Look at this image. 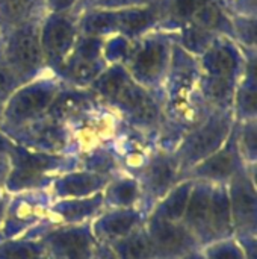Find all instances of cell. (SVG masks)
Returning <instances> with one entry per match:
<instances>
[{"mask_svg": "<svg viewBox=\"0 0 257 259\" xmlns=\"http://www.w3.org/2000/svg\"><path fill=\"white\" fill-rule=\"evenodd\" d=\"M74 3V0H50V8L55 11H64L70 8Z\"/></svg>", "mask_w": 257, "mask_h": 259, "instance_id": "37", "label": "cell"}, {"mask_svg": "<svg viewBox=\"0 0 257 259\" xmlns=\"http://www.w3.org/2000/svg\"><path fill=\"white\" fill-rule=\"evenodd\" d=\"M155 259H164V258H155Z\"/></svg>", "mask_w": 257, "mask_h": 259, "instance_id": "42", "label": "cell"}, {"mask_svg": "<svg viewBox=\"0 0 257 259\" xmlns=\"http://www.w3.org/2000/svg\"><path fill=\"white\" fill-rule=\"evenodd\" d=\"M136 179L141 187L139 208L148 215L153 206L186 178L180 171L173 152L156 147L142 170L136 175Z\"/></svg>", "mask_w": 257, "mask_h": 259, "instance_id": "5", "label": "cell"}, {"mask_svg": "<svg viewBox=\"0 0 257 259\" xmlns=\"http://www.w3.org/2000/svg\"><path fill=\"white\" fill-rule=\"evenodd\" d=\"M8 159L9 173L3 184V191L8 196L48 190L59 175L77 168L76 155L35 152L18 144H14L8 152Z\"/></svg>", "mask_w": 257, "mask_h": 259, "instance_id": "2", "label": "cell"}, {"mask_svg": "<svg viewBox=\"0 0 257 259\" xmlns=\"http://www.w3.org/2000/svg\"><path fill=\"white\" fill-rule=\"evenodd\" d=\"M53 202L55 199L48 190L24 191L8 196L0 225V241L15 238L39 240L47 232L50 206Z\"/></svg>", "mask_w": 257, "mask_h": 259, "instance_id": "3", "label": "cell"}, {"mask_svg": "<svg viewBox=\"0 0 257 259\" xmlns=\"http://www.w3.org/2000/svg\"><path fill=\"white\" fill-rule=\"evenodd\" d=\"M2 132L15 144L29 150L73 155L70 127L47 115H42L14 129H3Z\"/></svg>", "mask_w": 257, "mask_h": 259, "instance_id": "6", "label": "cell"}, {"mask_svg": "<svg viewBox=\"0 0 257 259\" xmlns=\"http://www.w3.org/2000/svg\"><path fill=\"white\" fill-rule=\"evenodd\" d=\"M112 178L97 175L92 171L74 168L59 175L48 187L55 200L61 199H83L98 193H103Z\"/></svg>", "mask_w": 257, "mask_h": 259, "instance_id": "15", "label": "cell"}, {"mask_svg": "<svg viewBox=\"0 0 257 259\" xmlns=\"http://www.w3.org/2000/svg\"><path fill=\"white\" fill-rule=\"evenodd\" d=\"M144 226L151 240L156 258L179 259L192 250L201 249L194 234L182 222L147 217Z\"/></svg>", "mask_w": 257, "mask_h": 259, "instance_id": "11", "label": "cell"}, {"mask_svg": "<svg viewBox=\"0 0 257 259\" xmlns=\"http://www.w3.org/2000/svg\"><path fill=\"white\" fill-rule=\"evenodd\" d=\"M204 259H245L244 250L236 237L212 241L201 247Z\"/></svg>", "mask_w": 257, "mask_h": 259, "instance_id": "28", "label": "cell"}, {"mask_svg": "<svg viewBox=\"0 0 257 259\" xmlns=\"http://www.w3.org/2000/svg\"><path fill=\"white\" fill-rule=\"evenodd\" d=\"M101 64L97 58H76L67 68V76L74 83H94L101 74Z\"/></svg>", "mask_w": 257, "mask_h": 259, "instance_id": "27", "label": "cell"}, {"mask_svg": "<svg viewBox=\"0 0 257 259\" xmlns=\"http://www.w3.org/2000/svg\"><path fill=\"white\" fill-rule=\"evenodd\" d=\"M179 259H204L203 253H201V249H197V250H192L186 255H183L182 258Z\"/></svg>", "mask_w": 257, "mask_h": 259, "instance_id": "39", "label": "cell"}, {"mask_svg": "<svg viewBox=\"0 0 257 259\" xmlns=\"http://www.w3.org/2000/svg\"><path fill=\"white\" fill-rule=\"evenodd\" d=\"M0 259H47L41 240L15 238L0 241Z\"/></svg>", "mask_w": 257, "mask_h": 259, "instance_id": "25", "label": "cell"}, {"mask_svg": "<svg viewBox=\"0 0 257 259\" xmlns=\"http://www.w3.org/2000/svg\"><path fill=\"white\" fill-rule=\"evenodd\" d=\"M8 59L11 70L18 77L29 76L38 70L42 59V47L35 26H23L12 35L8 46Z\"/></svg>", "mask_w": 257, "mask_h": 259, "instance_id": "13", "label": "cell"}, {"mask_svg": "<svg viewBox=\"0 0 257 259\" xmlns=\"http://www.w3.org/2000/svg\"><path fill=\"white\" fill-rule=\"evenodd\" d=\"M194 181L186 178L180 181L174 188H171L148 212L147 217L162 219L168 222H182Z\"/></svg>", "mask_w": 257, "mask_h": 259, "instance_id": "21", "label": "cell"}, {"mask_svg": "<svg viewBox=\"0 0 257 259\" xmlns=\"http://www.w3.org/2000/svg\"><path fill=\"white\" fill-rule=\"evenodd\" d=\"M36 0H9V8L12 15H23L26 14L35 3Z\"/></svg>", "mask_w": 257, "mask_h": 259, "instance_id": "35", "label": "cell"}, {"mask_svg": "<svg viewBox=\"0 0 257 259\" xmlns=\"http://www.w3.org/2000/svg\"><path fill=\"white\" fill-rule=\"evenodd\" d=\"M147 214L141 208H105L92 222L91 231L97 243L112 244L145 223Z\"/></svg>", "mask_w": 257, "mask_h": 259, "instance_id": "12", "label": "cell"}, {"mask_svg": "<svg viewBox=\"0 0 257 259\" xmlns=\"http://www.w3.org/2000/svg\"><path fill=\"white\" fill-rule=\"evenodd\" d=\"M18 85V76L11 70L9 65L0 64V102L5 103L11 94L17 90Z\"/></svg>", "mask_w": 257, "mask_h": 259, "instance_id": "31", "label": "cell"}, {"mask_svg": "<svg viewBox=\"0 0 257 259\" xmlns=\"http://www.w3.org/2000/svg\"><path fill=\"white\" fill-rule=\"evenodd\" d=\"M56 94V87L47 82L30 83L14 91L3 105L0 129H14L45 115Z\"/></svg>", "mask_w": 257, "mask_h": 259, "instance_id": "7", "label": "cell"}, {"mask_svg": "<svg viewBox=\"0 0 257 259\" xmlns=\"http://www.w3.org/2000/svg\"><path fill=\"white\" fill-rule=\"evenodd\" d=\"M236 120L232 109H212L173 149V155L186 175L192 167L215 153L229 138Z\"/></svg>", "mask_w": 257, "mask_h": 259, "instance_id": "4", "label": "cell"}, {"mask_svg": "<svg viewBox=\"0 0 257 259\" xmlns=\"http://www.w3.org/2000/svg\"><path fill=\"white\" fill-rule=\"evenodd\" d=\"M3 105H5V103L0 102V123H2V114H3Z\"/></svg>", "mask_w": 257, "mask_h": 259, "instance_id": "41", "label": "cell"}, {"mask_svg": "<svg viewBox=\"0 0 257 259\" xmlns=\"http://www.w3.org/2000/svg\"><path fill=\"white\" fill-rule=\"evenodd\" d=\"M208 235H209V243L235 237L226 184H214L209 219H208Z\"/></svg>", "mask_w": 257, "mask_h": 259, "instance_id": "17", "label": "cell"}, {"mask_svg": "<svg viewBox=\"0 0 257 259\" xmlns=\"http://www.w3.org/2000/svg\"><path fill=\"white\" fill-rule=\"evenodd\" d=\"M204 68L212 77L233 79V74L238 68V58L230 47L215 46L204 58Z\"/></svg>", "mask_w": 257, "mask_h": 259, "instance_id": "24", "label": "cell"}, {"mask_svg": "<svg viewBox=\"0 0 257 259\" xmlns=\"http://www.w3.org/2000/svg\"><path fill=\"white\" fill-rule=\"evenodd\" d=\"M236 140L241 156L248 168L257 167V129L256 120L236 121Z\"/></svg>", "mask_w": 257, "mask_h": 259, "instance_id": "26", "label": "cell"}, {"mask_svg": "<svg viewBox=\"0 0 257 259\" xmlns=\"http://www.w3.org/2000/svg\"><path fill=\"white\" fill-rule=\"evenodd\" d=\"M105 209L103 194H94L83 199H61L50 206L47 232L58 226H70L92 222Z\"/></svg>", "mask_w": 257, "mask_h": 259, "instance_id": "14", "label": "cell"}, {"mask_svg": "<svg viewBox=\"0 0 257 259\" xmlns=\"http://www.w3.org/2000/svg\"><path fill=\"white\" fill-rule=\"evenodd\" d=\"M164 46L159 42H150L138 53L133 64V73L141 83H155L164 71Z\"/></svg>", "mask_w": 257, "mask_h": 259, "instance_id": "23", "label": "cell"}, {"mask_svg": "<svg viewBox=\"0 0 257 259\" xmlns=\"http://www.w3.org/2000/svg\"><path fill=\"white\" fill-rule=\"evenodd\" d=\"M6 200H8V196L0 200V225H2V220H3V212H5V206H6Z\"/></svg>", "mask_w": 257, "mask_h": 259, "instance_id": "40", "label": "cell"}, {"mask_svg": "<svg viewBox=\"0 0 257 259\" xmlns=\"http://www.w3.org/2000/svg\"><path fill=\"white\" fill-rule=\"evenodd\" d=\"M91 108L92 100L88 94L79 91H65L55 96L45 115L64 124H70L76 120H80L86 112H89Z\"/></svg>", "mask_w": 257, "mask_h": 259, "instance_id": "20", "label": "cell"}, {"mask_svg": "<svg viewBox=\"0 0 257 259\" xmlns=\"http://www.w3.org/2000/svg\"><path fill=\"white\" fill-rule=\"evenodd\" d=\"M211 3L209 0H176V11L183 17H194L203 6Z\"/></svg>", "mask_w": 257, "mask_h": 259, "instance_id": "33", "label": "cell"}, {"mask_svg": "<svg viewBox=\"0 0 257 259\" xmlns=\"http://www.w3.org/2000/svg\"><path fill=\"white\" fill-rule=\"evenodd\" d=\"M117 259H155L156 253L145 226L135 229L129 235L109 244Z\"/></svg>", "mask_w": 257, "mask_h": 259, "instance_id": "22", "label": "cell"}, {"mask_svg": "<svg viewBox=\"0 0 257 259\" xmlns=\"http://www.w3.org/2000/svg\"><path fill=\"white\" fill-rule=\"evenodd\" d=\"M233 235H257V190L256 168L232 178L227 184Z\"/></svg>", "mask_w": 257, "mask_h": 259, "instance_id": "8", "label": "cell"}, {"mask_svg": "<svg viewBox=\"0 0 257 259\" xmlns=\"http://www.w3.org/2000/svg\"><path fill=\"white\" fill-rule=\"evenodd\" d=\"M47 259H92L97 240L89 223L58 226L41 238Z\"/></svg>", "mask_w": 257, "mask_h": 259, "instance_id": "9", "label": "cell"}, {"mask_svg": "<svg viewBox=\"0 0 257 259\" xmlns=\"http://www.w3.org/2000/svg\"><path fill=\"white\" fill-rule=\"evenodd\" d=\"M211 42V36L208 32H204L203 29L200 27H194V29H189L186 33H185V44L189 47V49H194V50H203L204 47H208Z\"/></svg>", "mask_w": 257, "mask_h": 259, "instance_id": "32", "label": "cell"}, {"mask_svg": "<svg viewBox=\"0 0 257 259\" xmlns=\"http://www.w3.org/2000/svg\"><path fill=\"white\" fill-rule=\"evenodd\" d=\"M101 194L105 208H139L141 203L138 179L124 171L112 176Z\"/></svg>", "mask_w": 257, "mask_h": 259, "instance_id": "18", "label": "cell"}, {"mask_svg": "<svg viewBox=\"0 0 257 259\" xmlns=\"http://www.w3.org/2000/svg\"><path fill=\"white\" fill-rule=\"evenodd\" d=\"M86 32L89 33H105L109 32L112 29L117 27V14L112 12H98V14H92L88 20H86Z\"/></svg>", "mask_w": 257, "mask_h": 259, "instance_id": "30", "label": "cell"}, {"mask_svg": "<svg viewBox=\"0 0 257 259\" xmlns=\"http://www.w3.org/2000/svg\"><path fill=\"white\" fill-rule=\"evenodd\" d=\"M74 41V26L64 17L52 18L41 35V47L53 62L61 61Z\"/></svg>", "mask_w": 257, "mask_h": 259, "instance_id": "19", "label": "cell"}, {"mask_svg": "<svg viewBox=\"0 0 257 259\" xmlns=\"http://www.w3.org/2000/svg\"><path fill=\"white\" fill-rule=\"evenodd\" d=\"M212 190H214V184L204 181H194L189 200L182 219V223L194 234V237L197 238L201 247L209 244L208 219H209Z\"/></svg>", "mask_w": 257, "mask_h": 259, "instance_id": "16", "label": "cell"}, {"mask_svg": "<svg viewBox=\"0 0 257 259\" xmlns=\"http://www.w3.org/2000/svg\"><path fill=\"white\" fill-rule=\"evenodd\" d=\"M241 244L245 259H257V235H242L236 237Z\"/></svg>", "mask_w": 257, "mask_h": 259, "instance_id": "34", "label": "cell"}, {"mask_svg": "<svg viewBox=\"0 0 257 259\" xmlns=\"http://www.w3.org/2000/svg\"><path fill=\"white\" fill-rule=\"evenodd\" d=\"M94 90L114 105L132 127L156 140L162 121V108L123 70L115 68L100 74L94 82Z\"/></svg>", "mask_w": 257, "mask_h": 259, "instance_id": "1", "label": "cell"}, {"mask_svg": "<svg viewBox=\"0 0 257 259\" xmlns=\"http://www.w3.org/2000/svg\"><path fill=\"white\" fill-rule=\"evenodd\" d=\"M139 2H145V0H105L103 3L105 5H109V6H112V5H130V3H139Z\"/></svg>", "mask_w": 257, "mask_h": 259, "instance_id": "38", "label": "cell"}, {"mask_svg": "<svg viewBox=\"0 0 257 259\" xmlns=\"http://www.w3.org/2000/svg\"><path fill=\"white\" fill-rule=\"evenodd\" d=\"M155 20L153 9H142V11H130L124 14H117V27L127 33H136L151 24Z\"/></svg>", "mask_w": 257, "mask_h": 259, "instance_id": "29", "label": "cell"}, {"mask_svg": "<svg viewBox=\"0 0 257 259\" xmlns=\"http://www.w3.org/2000/svg\"><path fill=\"white\" fill-rule=\"evenodd\" d=\"M248 167L244 162L238 149L236 123L227 138V141L209 158L192 167L185 178L192 181H204L211 184H227L236 175L245 171Z\"/></svg>", "mask_w": 257, "mask_h": 259, "instance_id": "10", "label": "cell"}, {"mask_svg": "<svg viewBox=\"0 0 257 259\" xmlns=\"http://www.w3.org/2000/svg\"><path fill=\"white\" fill-rule=\"evenodd\" d=\"M15 143L14 141H11L2 131H0V155L3 153V155H8V152L12 149V146H14Z\"/></svg>", "mask_w": 257, "mask_h": 259, "instance_id": "36", "label": "cell"}]
</instances>
